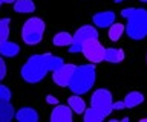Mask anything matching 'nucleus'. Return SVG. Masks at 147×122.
<instances>
[{
	"label": "nucleus",
	"instance_id": "nucleus-1",
	"mask_svg": "<svg viewBox=\"0 0 147 122\" xmlns=\"http://www.w3.org/2000/svg\"><path fill=\"white\" fill-rule=\"evenodd\" d=\"M64 64L61 57H57L54 53H37L28 58V61L23 64L20 70V76L26 83L37 84L45 79L48 72H54L58 67Z\"/></svg>",
	"mask_w": 147,
	"mask_h": 122
},
{
	"label": "nucleus",
	"instance_id": "nucleus-2",
	"mask_svg": "<svg viewBox=\"0 0 147 122\" xmlns=\"http://www.w3.org/2000/svg\"><path fill=\"white\" fill-rule=\"evenodd\" d=\"M121 15L127 20L126 34L130 40L140 41L147 37V9L144 8H124Z\"/></svg>",
	"mask_w": 147,
	"mask_h": 122
},
{
	"label": "nucleus",
	"instance_id": "nucleus-3",
	"mask_svg": "<svg viewBox=\"0 0 147 122\" xmlns=\"http://www.w3.org/2000/svg\"><path fill=\"white\" fill-rule=\"evenodd\" d=\"M95 76H96V72H95L94 63L77 66L75 72L72 73L71 79H69L67 89L75 95H84L94 87Z\"/></svg>",
	"mask_w": 147,
	"mask_h": 122
},
{
	"label": "nucleus",
	"instance_id": "nucleus-4",
	"mask_svg": "<svg viewBox=\"0 0 147 122\" xmlns=\"http://www.w3.org/2000/svg\"><path fill=\"white\" fill-rule=\"evenodd\" d=\"M45 21L40 17H31L25 21L22 28V40L29 46L38 44L43 40V34H45Z\"/></svg>",
	"mask_w": 147,
	"mask_h": 122
},
{
	"label": "nucleus",
	"instance_id": "nucleus-5",
	"mask_svg": "<svg viewBox=\"0 0 147 122\" xmlns=\"http://www.w3.org/2000/svg\"><path fill=\"white\" fill-rule=\"evenodd\" d=\"M90 107L107 117L113 111V98H112L110 90H107V89L95 90L90 98Z\"/></svg>",
	"mask_w": 147,
	"mask_h": 122
},
{
	"label": "nucleus",
	"instance_id": "nucleus-6",
	"mask_svg": "<svg viewBox=\"0 0 147 122\" xmlns=\"http://www.w3.org/2000/svg\"><path fill=\"white\" fill-rule=\"evenodd\" d=\"M92 38H98V31H96L95 26H90V25L81 26V28H78L77 32L74 34V41H72L71 46H69L67 51L71 53L81 52L83 44H84L87 40H92Z\"/></svg>",
	"mask_w": 147,
	"mask_h": 122
},
{
	"label": "nucleus",
	"instance_id": "nucleus-7",
	"mask_svg": "<svg viewBox=\"0 0 147 122\" xmlns=\"http://www.w3.org/2000/svg\"><path fill=\"white\" fill-rule=\"evenodd\" d=\"M12 93L6 85L0 84V122H9L12 117H16L12 102H11Z\"/></svg>",
	"mask_w": 147,
	"mask_h": 122
},
{
	"label": "nucleus",
	"instance_id": "nucleus-8",
	"mask_svg": "<svg viewBox=\"0 0 147 122\" xmlns=\"http://www.w3.org/2000/svg\"><path fill=\"white\" fill-rule=\"evenodd\" d=\"M83 55L86 57L87 61L94 63V64H98V63L104 61V52L106 47L98 41V38H92L87 40V41L83 44Z\"/></svg>",
	"mask_w": 147,
	"mask_h": 122
},
{
	"label": "nucleus",
	"instance_id": "nucleus-9",
	"mask_svg": "<svg viewBox=\"0 0 147 122\" xmlns=\"http://www.w3.org/2000/svg\"><path fill=\"white\" fill-rule=\"evenodd\" d=\"M75 69H77L75 64H63L61 67H58L57 70L52 72V81L60 87H67L69 79H71Z\"/></svg>",
	"mask_w": 147,
	"mask_h": 122
},
{
	"label": "nucleus",
	"instance_id": "nucleus-10",
	"mask_svg": "<svg viewBox=\"0 0 147 122\" xmlns=\"http://www.w3.org/2000/svg\"><path fill=\"white\" fill-rule=\"evenodd\" d=\"M115 12L113 11H103V12H96V14L92 17V21H94L95 28L100 29H106L110 28L115 23Z\"/></svg>",
	"mask_w": 147,
	"mask_h": 122
},
{
	"label": "nucleus",
	"instance_id": "nucleus-11",
	"mask_svg": "<svg viewBox=\"0 0 147 122\" xmlns=\"http://www.w3.org/2000/svg\"><path fill=\"white\" fill-rule=\"evenodd\" d=\"M74 110L69 105H57L51 113V121L52 122H72Z\"/></svg>",
	"mask_w": 147,
	"mask_h": 122
},
{
	"label": "nucleus",
	"instance_id": "nucleus-12",
	"mask_svg": "<svg viewBox=\"0 0 147 122\" xmlns=\"http://www.w3.org/2000/svg\"><path fill=\"white\" fill-rule=\"evenodd\" d=\"M16 119L18 122H37L40 119V116L37 110H34L32 107H22L16 113Z\"/></svg>",
	"mask_w": 147,
	"mask_h": 122
},
{
	"label": "nucleus",
	"instance_id": "nucleus-13",
	"mask_svg": "<svg viewBox=\"0 0 147 122\" xmlns=\"http://www.w3.org/2000/svg\"><path fill=\"white\" fill-rule=\"evenodd\" d=\"M124 58H126V53H124L123 49H119V47H106L104 61L112 63V64H118V63H121Z\"/></svg>",
	"mask_w": 147,
	"mask_h": 122
},
{
	"label": "nucleus",
	"instance_id": "nucleus-14",
	"mask_svg": "<svg viewBox=\"0 0 147 122\" xmlns=\"http://www.w3.org/2000/svg\"><path fill=\"white\" fill-rule=\"evenodd\" d=\"M144 102V95L141 92H136V90H133V92H129L126 95V98H124V104H126V108H135L138 105H141V104Z\"/></svg>",
	"mask_w": 147,
	"mask_h": 122
},
{
	"label": "nucleus",
	"instance_id": "nucleus-15",
	"mask_svg": "<svg viewBox=\"0 0 147 122\" xmlns=\"http://www.w3.org/2000/svg\"><path fill=\"white\" fill-rule=\"evenodd\" d=\"M18 53H20V46L17 43H12L9 40H6L5 43L0 44V55L12 58V57H17Z\"/></svg>",
	"mask_w": 147,
	"mask_h": 122
},
{
	"label": "nucleus",
	"instance_id": "nucleus-16",
	"mask_svg": "<svg viewBox=\"0 0 147 122\" xmlns=\"http://www.w3.org/2000/svg\"><path fill=\"white\" fill-rule=\"evenodd\" d=\"M67 105L74 110V113L77 115H83L86 111V102L83 101V98H80V95L74 93L71 98H67Z\"/></svg>",
	"mask_w": 147,
	"mask_h": 122
},
{
	"label": "nucleus",
	"instance_id": "nucleus-17",
	"mask_svg": "<svg viewBox=\"0 0 147 122\" xmlns=\"http://www.w3.org/2000/svg\"><path fill=\"white\" fill-rule=\"evenodd\" d=\"M74 41V35L72 34H69L66 32V31H61V32H57L54 35V38H52V43H54V46H58V47H63V46H71Z\"/></svg>",
	"mask_w": 147,
	"mask_h": 122
},
{
	"label": "nucleus",
	"instance_id": "nucleus-18",
	"mask_svg": "<svg viewBox=\"0 0 147 122\" xmlns=\"http://www.w3.org/2000/svg\"><path fill=\"white\" fill-rule=\"evenodd\" d=\"M14 11L18 14H31L35 11V5L32 0H17L14 3Z\"/></svg>",
	"mask_w": 147,
	"mask_h": 122
},
{
	"label": "nucleus",
	"instance_id": "nucleus-19",
	"mask_svg": "<svg viewBox=\"0 0 147 122\" xmlns=\"http://www.w3.org/2000/svg\"><path fill=\"white\" fill-rule=\"evenodd\" d=\"M83 119H84V122H103L106 116L90 107V108H86V111L83 113Z\"/></svg>",
	"mask_w": 147,
	"mask_h": 122
},
{
	"label": "nucleus",
	"instance_id": "nucleus-20",
	"mask_svg": "<svg viewBox=\"0 0 147 122\" xmlns=\"http://www.w3.org/2000/svg\"><path fill=\"white\" fill-rule=\"evenodd\" d=\"M124 32H126V28H124L123 23H113L109 28V38L112 40V41H118V40L123 37Z\"/></svg>",
	"mask_w": 147,
	"mask_h": 122
},
{
	"label": "nucleus",
	"instance_id": "nucleus-21",
	"mask_svg": "<svg viewBox=\"0 0 147 122\" xmlns=\"http://www.w3.org/2000/svg\"><path fill=\"white\" fill-rule=\"evenodd\" d=\"M9 23H11V20L8 17L0 19V44L5 43L9 37Z\"/></svg>",
	"mask_w": 147,
	"mask_h": 122
},
{
	"label": "nucleus",
	"instance_id": "nucleus-22",
	"mask_svg": "<svg viewBox=\"0 0 147 122\" xmlns=\"http://www.w3.org/2000/svg\"><path fill=\"white\" fill-rule=\"evenodd\" d=\"M5 76H6V64H5L3 58L0 57V81H2Z\"/></svg>",
	"mask_w": 147,
	"mask_h": 122
},
{
	"label": "nucleus",
	"instance_id": "nucleus-23",
	"mask_svg": "<svg viewBox=\"0 0 147 122\" xmlns=\"http://www.w3.org/2000/svg\"><path fill=\"white\" fill-rule=\"evenodd\" d=\"M121 108H126V104H124V101L113 102V110H121Z\"/></svg>",
	"mask_w": 147,
	"mask_h": 122
},
{
	"label": "nucleus",
	"instance_id": "nucleus-24",
	"mask_svg": "<svg viewBox=\"0 0 147 122\" xmlns=\"http://www.w3.org/2000/svg\"><path fill=\"white\" fill-rule=\"evenodd\" d=\"M46 101H48L49 104H58V101H57V98H54V96H46Z\"/></svg>",
	"mask_w": 147,
	"mask_h": 122
},
{
	"label": "nucleus",
	"instance_id": "nucleus-25",
	"mask_svg": "<svg viewBox=\"0 0 147 122\" xmlns=\"http://www.w3.org/2000/svg\"><path fill=\"white\" fill-rule=\"evenodd\" d=\"M17 0H5V3H16Z\"/></svg>",
	"mask_w": 147,
	"mask_h": 122
},
{
	"label": "nucleus",
	"instance_id": "nucleus-26",
	"mask_svg": "<svg viewBox=\"0 0 147 122\" xmlns=\"http://www.w3.org/2000/svg\"><path fill=\"white\" fill-rule=\"evenodd\" d=\"M115 3H121V2H124V0H113Z\"/></svg>",
	"mask_w": 147,
	"mask_h": 122
},
{
	"label": "nucleus",
	"instance_id": "nucleus-27",
	"mask_svg": "<svg viewBox=\"0 0 147 122\" xmlns=\"http://www.w3.org/2000/svg\"><path fill=\"white\" fill-rule=\"evenodd\" d=\"M3 3H5V0H0V6H2V5H3Z\"/></svg>",
	"mask_w": 147,
	"mask_h": 122
},
{
	"label": "nucleus",
	"instance_id": "nucleus-28",
	"mask_svg": "<svg viewBox=\"0 0 147 122\" xmlns=\"http://www.w3.org/2000/svg\"><path fill=\"white\" fill-rule=\"evenodd\" d=\"M140 2H142V3H147V0H140Z\"/></svg>",
	"mask_w": 147,
	"mask_h": 122
}]
</instances>
